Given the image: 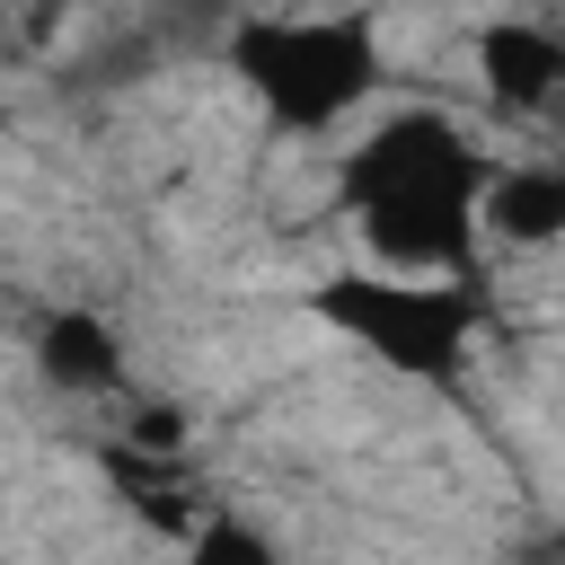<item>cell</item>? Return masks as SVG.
I'll return each mask as SVG.
<instances>
[{"label":"cell","instance_id":"1","mask_svg":"<svg viewBox=\"0 0 565 565\" xmlns=\"http://www.w3.org/2000/svg\"><path fill=\"white\" fill-rule=\"evenodd\" d=\"M35 371H44L53 388H71V397H97V388H124V344H115L88 309H62V318H44V335H35Z\"/></svg>","mask_w":565,"mask_h":565}]
</instances>
